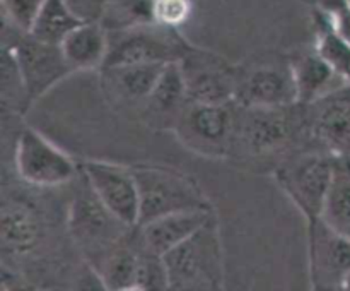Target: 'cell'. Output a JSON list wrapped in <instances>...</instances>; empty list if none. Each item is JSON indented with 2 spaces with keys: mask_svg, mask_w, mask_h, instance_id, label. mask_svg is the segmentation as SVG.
<instances>
[{
  "mask_svg": "<svg viewBox=\"0 0 350 291\" xmlns=\"http://www.w3.org/2000/svg\"><path fill=\"white\" fill-rule=\"evenodd\" d=\"M137 269H139V242L135 228L113 246L96 267V277L105 290L129 291L137 290Z\"/></svg>",
  "mask_w": 350,
  "mask_h": 291,
  "instance_id": "44dd1931",
  "label": "cell"
},
{
  "mask_svg": "<svg viewBox=\"0 0 350 291\" xmlns=\"http://www.w3.org/2000/svg\"><path fill=\"white\" fill-rule=\"evenodd\" d=\"M167 64L106 65L99 72L103 92L115 105L140 113Z\"/></svg>",
  "mask_w": 350,
  "mask_h": 291,
  "instance_id": "9a60e30c",
  "label": "cell"
},
{
  "mask_svg": "<svg viewBox=\"0 0 350 291\" xmlns=\"http://www.w3.org/2000/svg\"><path fill=\"white\" fill-rule=\"evenodd\" d=\"M308 136L306 106L296 103L280 108H246L238 105L234 151L267 156L286 151Z\"/></svg>",
  "mask_w": 350,
  "mask_h": 291,
  "instance_id": "3957f363",
  "label": "cell"
},
{
  "mask_svg": "<svg viewBox=\"0 0 350 291\" xmlns=\"http://www.w3.org/2000/svg\"><path fill=\"white\" fill-rule=\"evenodd\" d=\"M337 156L323 149L289 154L277 164L273 177L311 225L321 218L325 199L335 175Z\"/></svg>",
  "mask_w": 350,
  "mask_h": 291,
  "instance_id": "5b68a950",
  "label": "cell"
},
{
  "mask_svg": "<svg viewBox=\"0 0 350 291\" xmlns=\"http://www.w3.org/2000/svg\"><path fill=\"white\" fill-rule=\"evenodd\" d=\"M289 67L296 84L297 103L301 105H313L350 84L318 55L317 50L303 51L293 57Z\"/></svg>",
  "mask_w": 350,
  "mask_h": 291,
  "instance_id": "d6986e66",
  "label": "cell"
},
{
  "mask_svg": "<svg viewBox=\"0 0 350 291\" xmlns=\"http://www.w3.org/2000/svg\"><path fill=\"white\" fill-rule=\"evenodd\" d=\"M238 103L188 101L173 132L187 149L208 160H224L234 153Z\"/></svg>",
  "mask_w": 350,
  "mask_h": 291,
  "instance_id": "8992f818",
  "label": "cell"
},
{
  "mask_svg": "<svg viewBox=\"0 0 350 291\" xmlns=\"http://www.w3.org/2000/svg\"><path fill=\"white\" fill-rule=\"evenodd\" d=\"M321 221L350 238V160L337 156L335 175L325 199Z\"/></svg>",
  "mask_w": 350,
  "mask_h": 291,
  "instance_id": "7402d4cb",
  "label": "cell"
},
{
  "mask_svg": "<svg viewBox=\"0 0 350 291\" xmlns=\"http://www.w3.org/2000/svg\"><path fill=\"white\" fill-rule=\"evenodd\" d=\"M163 257L170 276V290H222L224 252L217 216H212L190 238Z\"/></svg>",
  "mask_w": 350,
  "mask_h": 291,
  "instance_id": "6da1fadb",
  "label": "cell"
},
{
  "mask_svg": "<svg viewBox=\"0 0 350 291\" xmlns=\"http://www.w3.org/2000/svg\"><path fill=\"white\" fill-rule=\"evenodd\" d=\"M3 45L9 47L16 57L31 105L72 74L60 45L41 41L21 29L16 31L12 40H3Z\"/></svg>",
  "mask_w": 350,
  "mask_h": 291,
  "instance_id": "30bf717a",
  "label": "cell"
},
{
  "mask_svg": "<svg viewBox=\"0 0 350 291\" xmlns=\"http://www.w3.org/2000/svg\"><path fill=\"white\" fill-rule=\"evenodd\" d=\"M188 99L195 103H231L241 71L214 51L191 47L180 62Z\"/></svg>",
  "mask_w": 350,
  "mask_h": 291,
  "instance_id": "9c48e42d",
  "label": "cell"
},
{
  "mask_svg": "<svg viewBox=\"0 0 350 291\" xmlns=\"http://www.w3.org/2000/svg\"><path fill=\"white\" fill-rule=\"evenodd\" d=\"M67 228L72 242L85 257L91 269L133 229L99 201L82 171L79 175V187L68 202Z\"/></svg>",
  "mask_w": 350,
  "mask_h": 291,
  "instance_id": "7a4b0ae2",
  "label": "cell"
},
{
  "mask_svg": "<svg viewBox=\"0 0 350 291\" xmlns=\"http://www.w3.org/2000/svg\"><path fill=\"white\" fill-rule=\"evenodd\" d=\"M67 3L79 21L96 23V21H101L109 0H67Z\"/></svg>",
  "mask_w": 350,
  "mask_h": 291,
  "instance_id": "4dcf8cb0",
  "label": "cell"
},
{
  "mask_svg": "<svg viewBox=\"0 0 350 291\" xmlns=\"http://www.w3.org/2000/svg\"><path fill=\"white\" fill-rule=\"evenodd\" d=\"M108 57L103 67L126 64H174L193 47L190 41L185 40L180 29L156 23L113 31L108 33Z\"/></svg>",
  "mask_w": 350,
  "mask_h": 291,
  "instance_id": "ba28073f",
  "label": "cell"
},
{
  "mask_svg": "<svg viewBox=\"0 0 350 291\" xmlns=\"http://www.w3.org/2000/svg\"><path fill=\"white\" fill-rule=\"evenodd\" d=\"M188 101L190 99H188L183 72L180 64L174 62L164 67L159 81L156 82L139 115L147 125L154 129L174 130V125Z\"/></svg>",
  "mask_w": 350,
  "mask_h": 291,
  "instance_id": "e0dca14e",
  "label": "cell"
},
{
  "mask_svg": "<svg viewBox=\"0 0 350 291\" xmlns=\"http://www.w3.org/2000/svg\"><path fill=\"white\" fill-rule=\"evenodd\" d=\"M342 290H345V291H350V276L347 277V279H345V283H344V288H342Z\"/></svg>",
  "mask_w": 350,
  "mask_h": 291,
  "instance_id": "1f68e13d",
  "label": "cell"
},
{
  "mask_svg": "<svg viewBox=\"0 0 350 291\" xmlns=\"http://www.w3.org/2000/svg\"><path fill=\"white\" fill-rule=\"evenodd\" d=\"M132 168L139 187V225L171 212L212 207L197 180L183 171L157 164Z\"/></svg>",
  "mask_w": 350,
  "mask_h": 291,
  "instance_id": "277c9868",
  "label": "cell"
},
{
  "mask_svg": "<svg viewBox=\"0 0 350 291\" xmlns=\"http://www.w3.org/2000/svg\"><path fill=\"white\" fill-rule=\"evenodd\" d=\"M81 171L99 201L125 225H139V187L132 166L105 160H85Z\"/></svg>",
  "mask_w": 350,
  "mask_h": 291,
  "instance_id": "7c38bea8",
  "label": "cell"
},
{
  "mask_svg": "<svg viewBox=\"0 0 350 291\" xmlns=\"http://www.w3.org/2000/svg\"><path fill=\"white\" fill-rule=\"evenodd\" d=\"M306 106L308 136L335 156H350V84Z\"/></svg>",
  "mask_w": 350,
  "mask_h": 291,
  "instance_id": "4fadbf2b",
  "label": "cell"
},
{
  "mask_svg": "<svg viewBox=\"0 0 350 291\" xmlns=\"http://www.w3.org/2000/svg\"><path fill=\"white\" fill-rule=\"evenodd\" d=\"M308 267L313 290H342L350 276V238L321 219L308 225Z\"/></svg>",
  "mask_w": 350,
  "mask_h": 291,
  "instance_id": "8fae6325",
  "label": "cell"
},
{
  "mask_svg": "<svg viewBox=\"0 0 350 291\" xmlns=\"http://www.w3.org/2000/svg\"><path fill=\"white\" fill-rule=\"evenodd\" d=\"M349 160H350V156H349Z\"/></svg>",
  "mask_w": 350,
  "mask_h": 291,
  "instance_id": "d6a6232c",
  "label": "cell"
},
{
  "mask_svg": "<svg viewBox=\"0 0 350 291\" xmlns=\"http://www.w3.org/2000/svg\"><path fill=\"white\" fill-rule=\"evenodd\" d=\"M317 14L334 33L350 41V0H318Z\"/></svg>",
  "mask_w": 350,
  "mask_h": 291,
  "instance_id": "f1b7e54d",
  "label": "cell"
},
{
  "mask_svg": "<svg viewBox=\"0 0 350 291\" xmlns=\"http://www.w3.org/2000/svg\"><path fill=\"white\" fill-rule=\"evenodd\" d=\"M0 2H2L3 21L24 33H29L44 0H0Z\"/></svg>",
  "mask_w": 350,
  "mask_h": 291,
  "instance_id": "f546056e",
  "label": "cell"
},
{
  "mask_svg": "<svg viewBox=\"0 0 350 291\" xmlns=\"http://www.w3.org/2000/svg\"><path fill=\"white\" fill-rule=\"evenodd\" d=\"M214 207L171 212L137 226V238L150 252L164 255L190 238L214 216Z\"/></svg>",
  "mask_w": 350,
  "mask_h": 291,
  "instance_id": "2e32d148",
  "label": "cell"
},
{
  "mask_svg": "<svg viewBox=\"0 0 350 291\" xmlns=\"http://www.w3.org/2000/svg\"><path fill=\"white\" fill-rule=\"evenodd\" d=\"M137 228V226H135ZM137 235V229H135ZM139 242V238H137ZM137 290L139 291H163L170 290L166 262L159 253L150 252L139 242V269H137Z\"/></svg>",
  "mask_w": 350,
  "mask_h": 291,
  "instance_id": "4316f807",
  "label": "cell"
},
{
  "mask_svg": "<svg viewBox=\"0 0 350 291\" xmlns=\"http://www.w3.org/2000/svg\"><path fill=\"white\" fill-rule=\"evenodd\" d=\"M43 221L36 209L23 201H3L0 212V245L3 255L24 257L43 240Z\"/></svg>",
  "mask_w": 350,
  "mask_h": 291,
  "instance_id": "ac0fdd59",
  "label": "cell"
},
{
  "mask_svg": "<svg viewBox=\"0 0 350 291\" xmlns=\"http://www.w3.org/2000/svg\"><path fill=\"white\" fill-rule=\"evenodd\" d=\"M314 19H317L314 50L325 62L334 67L337 74H340L345 81L350 82V41L334 33L318 14H314Z\"/></svg>",
  "mask_w": 350,
  "mask_h": 291,
  "instance_id": "d4e9b609",
  "label": "cell"
},
{
  "mask_svg": "<svg viewBox=\"0 0 350 291\" xmlns=\"http://www.w3.org/2000/svg\"><path fill=\"white\" fill-rule=\"evenodd\" d=\"M2 101L5 108L19 113L26 112L31 106L19 65L12 50L5 45L2 47Z\"/></svg>",
  "mask_w": 350,
  "mask_h": 291,
  "instance_id": "484cf974",
  "label": "cell"
},
{
  "mask_svg": "<svg viewBox=\"0 0 350 291\" xmlns=\"http://www.w3.org/2000/svg\"><path fill=\"white\" fill-rule=\"evenodd\" d=\"M154 23L180 29L193 14V0H152Z\"/></svg>",
  "mask_w": 350,
  "mask_h": 291,
  "instance_id": "83f0119b",
  "label": "cell"
},
{
  "mask_svg": "<svg viewBox=\"0 0 350 291\" xmlns=\"http://www.w3.org/2000/svg\"><path fill=\"white\" fill-rule=\"evenodd\" d=\"M109 36L99 21L81 23L60 43L62 53L72 72L99 71L108 57Z\"/></svg>",
  "mask_w": 350,
  "mask_h": 291,
  "instance_id": "ffe728a7",
  "label": "cell"
},
{
  "mask_svg": "<svg viewBox=\"0 0 350 291\" xmlns=\"http://www.w3.org/2000/svg\"><path fill=\"white\" fill-rule=\"evenodd\" d=\"M246 108H280L297 103L296 84L289 64L260 65L248 72H241L236 99Z\"/></svg>",
  "mask_w": 350,
  "mask_h": 291,
  "instance_id": "5bb4252c",
  "label": "cell"
},
{
  "mask_svg": "<svg viewBox=\"0 0 350 291\" xmlns=\"http://www.w3.org/2000/svg\"><path fill=\"white\" fill-rule=\"evenodd\" d=\"M99 23L108 33L154 23L152 0H109Z\"/></svg>",
  "mask_w": 350,
  "mask_h": 291,
  "instance_id": "cb8c5ba5",
  "label": "cell"
},
{
  "mask_svg": "<svg viewBox=\"0 0 350 291\" xmlns=\"http://www.w3.org/2000/svg\"><path fill=\"white\" fill-rule=\"evenodd\" d=\"M82 21L75 17L67 0H44L29 33L41 41L60 45Z\"/></svg>",
  "mask_w": 350,
  "mask_h": 291,
  "instance_id": "603a6c76",
  "label": "cell"
},
{
  "mask_svg": "<svg viewBox=\"0 0 350 291\" xmlns=\"http://www.w3.org/2000/svg\"><path fill=\"white\" fill-rule=\"evenodd\" d=\"M14 166L24 184L38 188L64 187L77 180L81 173V164L70 154L31 127L17 136Z\"/></svg>",
  "mask_w": 350,
  "mask_h": 291,
  "instance_id": "52a82bcc",
  "label": "cell"
}]
</instances>
